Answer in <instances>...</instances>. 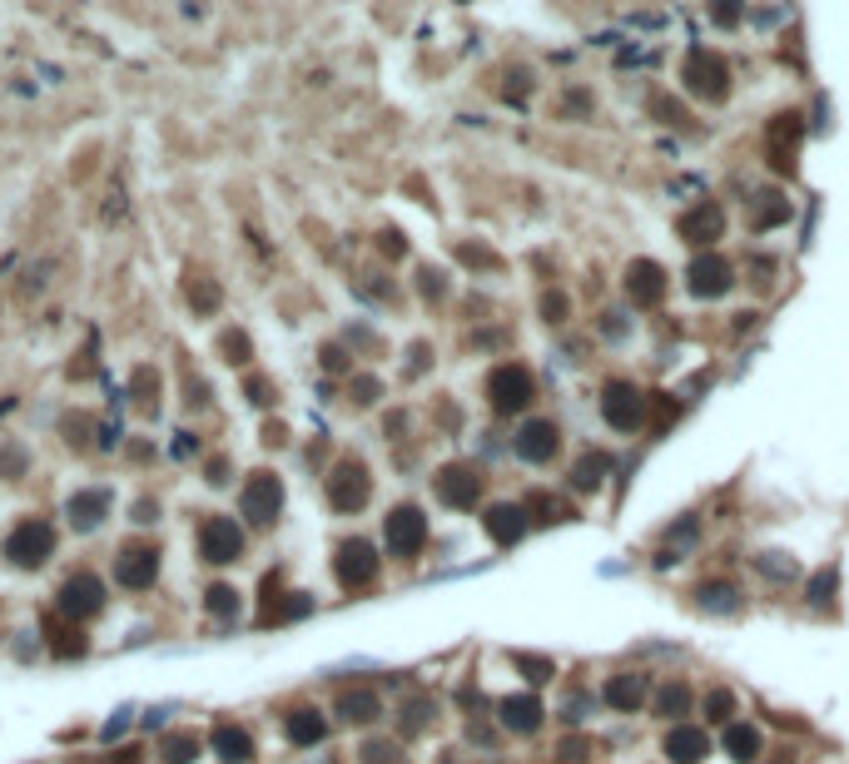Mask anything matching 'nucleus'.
Instances as JSON below:
<instances>
[{"mask_svg": "<svg viewBox=\"0 0 849 764\" xmlns=\"http://www.w3.org/2000/svg\"><path fill=\"white\" fill-rule=\"evenodd\" d=\"M532 397H537V382H532V373H527L522 363H502V368L487 373V402H492V412L512 417V412H522Z\"/></svg>", "mask_w": 849, "mask_h": 764, "instance_id": "obj_1", "label": "nucleus"}, {"mask_svg": "<svg viewBox=\"0 0 849 764\" xmlns=\"http://www.w3.org/2000/svg\"><path fill=\"white\" fill-rule=\"evenodd\" d=\"M686 90L701 95V100H725V90H730V65H725V55L691 50V55H686Z\"/></svg>", "mask_w": 849, "mask_h": 764, "instance_id": "obj_2", "label": "nucleus"}, {"mask_svg": "<svg viewBox=\"0 0 849 764\" xmlns=\"http://www.w3.org/2000/svg\"><path fill=\"white\" fill-rule=\"evenodd\" d=\"M601 417L616 427V432H636L646 422V397L631 387V382H606L601 387Z\"/></svg>", "mask_w": 849, "mask_h": 764, "instance_id": "obj_3", "label": "nucleus"}, {"mask_svg": "<svg viewBox=\"0 0 849 764\" xmlns=\"http://www.w3.org/2000/svg\"><path fill=\"white\" fill-rule=\"evenodd\" d=\"M50 551H55V531H50L45 521H20V526L5 536V556H10L15 566H45Z\"/></svg>", "mask_w": 849, "mask_h": 764, "instance_id": "obj_4", "label": "nucleus"}, {"mask_svg": "<svg viewBox=\"0 0 849 764\" xmlns=\"http://www.w3.org/2000/svg\"><path fill=\"white\" fill-rule=\"evenodd\" d=\"M333 571H338V581H343L348 591L373 586V581H378V551H373V541H363V536L343 541L338 556H333Z\"/></svg>", "mask_w": 849, "mask_h": 764, "instance_id": "obj_5", "label": "nucleus"}, {"mask_svg": "<svg viewBox=\"0 0 849 764\" xmlns=\"http://www.w3.org/2000/svg\"><path fill=\"white\" fill-rule=\"evenodd\" d=\"M383 536H388V551L393 556H418L427 546V516L418 507H393L388 511V526H383Z\"/></svg>", "mask_w": 849, "mask_h": 764, "instance_id": "obj_6", "label": "nucleus"}, {"mask_svg": "<svg viewBox=\"0 0 849 764\" xmlns=\"http://www.w3.org/2000/svg\"><path fill=\"white\" fill-rule=\"evenodd\" d=\"M199 551H204V561L229 566V561L244 556V531H239L229 516H209V521L199 526Z\"/></svg>", "mask_w": 849, "mask_h": 764, "instance_id": "obj_7", "label": "nucleus"}, {"mask_svg": "<svg viewBox=\"0 0 849 764\" xmlns=\"http://www.w3.org/2000/svg\"><path fill=\"white\" fill-rule=\"evenodd\" d=\"M368 492H373V482H368V467H363V462H338V467H333V477H328V502H333V511H358L368 502Z\"/></svg>", "mask_w": 849, "mask_h": 764, "instance_id": "obj_8", "label": "nucleus"}, {"mask_svg": "<svg viewBox=\"0 0 849 764\" xmlns=\"http://www.w3.org/2000/svg\"><path fill=\"white\" fill-rule=\"evenodd\" d=\"M239 507H244L249 521L269 526V521L279 516V507H283V482L274 477V472H254V477H249V487H244V497H239Z\"/></svg>", "mask_w": 849, "mask_h": 764, "instance_id": "obj_9", "label": "nucleus"}, {"mask_svg": "<svg viewBox=\"0 0 849 764\" xmlns=\"http://www.w3.org/2000/svg\"><path fill=\"white\" fill-rule=\"evenodd\" d=\"M730 283H735V268H730V258L720 254L691 258V268H686V288L696 298H720V293H730Z\"/></svg>", "mask_w": 849, "mask_h": 764, "instance_id": "obj_10", "label": "nucleus"}, {"mask_svg": "<svg viewBox=\"0 0 849 764\" xmlns=\"http://www.w3.org/2000/svg\"><path fill=\"white\" fill-rule=\"evenodd\" d=\"M60 611H65V616H75V621H85V616H100V611H105V586H100L90 571L70 576V581L60 586Z\"/></svg>", "mask_w": 849, "mask_h": 764, "instance_id": "obj_11", "label": "nucleus"}, {"mask_svg": "<svg viewBox=\"0 0 849 764\" xmlns=\"http://www.w3.org/2000/svg\"><path fill=\"white\" fill-rule=\"evenodd\" d=\"M800 139H805V120L800 115H775L770 129H765V149H770V159L790 174L795 169V149H800Z\"/></svg>", "mask_w": 849, "mask_h": 764, "instance_id": "obj_12", "label": "nucleus"}, {"mask_svg": "<svg viewBox=\"0 0 849 764\" xmlns=\"http://www.w3.org/2000/svg\"><path fill=\"white\" fill-rule=\"evenodd\" d=\"M626 293H631V303H641V308L661 303V298H666V268H661L656 258H636V263L626 268Z\"/></svg>", "mask_w": 849, "mask_h": 764, "instance_id": "obj_13", "label": "nucleus"}, {"mask_svg": "<svg viewBox=\"0 0 849 764\" xmlns=\"http://www.w3.org/2000/svg\"><path fill=\"white\" fill-rule=\"evenodd\" d=\"M512 447H517V457H522V462L542 467V462H552V457H557L562 437H557V427H552V422H542V417H537V422H527V427L517 432V442H512Z\"/></svg>", "mask_w": 849, "mask_h": 764, "instance_id": "obj_14", "label": "nucleus"}, {"mask_svg": "<svg viewBox=\"0 0 849 764\" xmlns=\"http://www.w3.org/2000/svg\"><path fill=\"white\" fill-rule=\"evenodd\" d=\"M154 576H159V551H154V546H130V551L115 561V581L130 586V591L154 586Z\"/></svg>", "mask_w": 849, "mask_h": 764, "instance_id": "obj_15", "label": "nucleus"}, {"mask_svg": "<svg viewBox=\"0 0 849 764\" xmlns=\"http://www.w3.org/2000/svg\"><path fill=\"white\" fill-rule=\"evenodd\" d=\"M437 497H442L447 507H477L482 477H477L472 467H442V472H437Z\"/></svg>", "mask_w": 849, "mask_h": 764, "instance_id": "obj_16", "label": "nucleus"}, {"mask_svg": "<svg viewBox=\"0 0 849 764\" xmlns=\"http://www.w3.org/2000/svg\"><path fill=\"white\" fill-rule=\"evenodd\" d=\"M482 526H487V536L492 541H502V546H517L522 536H527V511L512 507V502H497V507H487V516H482Z\"/></svg>", "mask_w": 849, "mask_h": 764, "instance_id": "obj_17", "label": "nucleus"}, {"mask_svg": "<svg viewBox=\"0 0 849 764\" xmlns=\"http://www.w3.org/2000/svg\"><path fill=\"white\" fill-rule=\"evenodd\" d=\"M725 234V214H720V204H696L686 219H681V239L686 244H715Z\"/></svg>", "mask_w": 849, "mask_h": 764, "instance_id": "obj_18", "label": "nucleus"}, {"mask_svg": "<svg viewBox=\"0 0 849 764\" xmlns=\"http://www.w3.org/2000/svg\"><path fill=\"white\" fill-rule=\"evenodd\" d=\"M497 715H502V725H507L512 735H532V730L542 725V700H537V695H507V700L497 705Z\"/></svg>", "mask_w": 849, "mask_h": 764, "instance_id": "obj_19", "label": "nucleus"}, {"mask_svg": "<svg viewBox=\"0 0 849 764\" xmlns=\"http://www.w3.org/2000/svg\"><path fill=\"white\" fill-rule=\"evenodd\" d=\"M646 690H651V685H646V675H636V670L611 675V680H606V705L631 715V710H641V705H646Z\"/></svg>", "mask_w": 849, "mask_h": 764, "instance_id": "obj_20", "label": "nucleus"}, {"mask_svg": "<svg viewBox=\"0 0 849 764\" xmlns=\"http://www.w3.org/2000/svg\"><path fill=\"white\" fill-rule=\"evenodd\" d=\"M666 755L671 764H701L710 755V740L706 730H691V725H676L671 735H666Z\"/></svg>", "mask_w": 849, "mask_h": 764, "instance_id": "obj_21", "label": "nucleus"}, {"mask_svg": "<svg viewBox=\"0 0 849 764\" xmlns=\"http://www.w3.org/2000/svg\"><path fill=\"white\" fill-rule=\"evenodd\" d=\"M606 477H611V457L606 452H581L576 467H571V487L576 492H596Z\"/></svg>", "mask_w": 849, "mask_h": 764, "instance_id": "obj_22", "label": "nucleus"}, {"mask_svg": "<svg viewBox=\"0 0 849 764\" xmlns=\"http://www.w3.org/2000/svg\"><path fill=\"white\" fill-rule=\"evenodd\" d=\"M283 730H288V740L293 745H318L323 735H328V720L318 715V710H288V720H283Z\"/></svg>", "mask_w": 849, "mask_h": 764, "instance_id": "obj_23", "label": "nucleus"}, {"mask_svg": "<svg viewBox=\"0 0 849 764\" xmlns=\"http://www.w3.org/2000/svg\"><path fill=\"white\" fill-rule=\"evenodd\" d=\"M214 750H219V760H229V764L254 760V740H249V730H239V725H219V730H214Z\"/></svg>", "mask_w": 849, "mask_h": 764, "instance_id": "obj_24", "label": "nucleus"}, {"mask_svg": "<svg viewBox=\"0 0 849 764\" xmlns=\"http://www.w3.org/2000/svg\"><path fill=\"white\" fill-rule=\"evenodd\" d=\"M338 715H343L348 725H368V720L383 715V705H378L373 690H343V695H338Z\"/></svg>", "mask_w": 849, "mask_h": 764, "instance_id": "obj_25", "label": "nucleus"}, {"mask_svg": "<svg viewBox=\"0 0 849 764\" xmlns=\"http://www.w3.org/2000/svg\"><path fill=\"white\" fill-rule=\"evenodd\" d=\"M696 606H701L706 616H730V611H740V591H735L730 581H706V586L696 591Z\"/></svg>", "mask_w": 849, "mask_h": 764, "instance_id": "obj_26", "label": "nucleus"}, {"mask_svg": "<svg viewBox=\"0 0 849 764\" xmlns=\"http://www.w3.org/2000/svg\"><path fill=\"white\" fill-rule=\"evenodd\" d=\"M105 511H110V492H75V497H70V521H75L80 531L100 526Z\"/></svg>", "mask_w": 849, "mask_h": 764, "instance_id": "obj_27", "label": "nucleus"}, {"mask_svg": "<svg viewBox=\"0 0 849 764\" xmlns=\"http://www.w3.org/2000/svg\"><path fill=\"white\" fill-rule=\"evenodd\" d=\"M725 755L750 764L760 755V730H755V725H725Z\"/></svg>", "mask_w": 849, "mask_h": 764, "instance_id": "obj_28", "label": "nucleus"}, {"mask_svg": "<svg viewBox=\"0 0 849 764\" xmlns=\"http://www.w3.org/2000/svg\"><path fill=\"white\" fill-rule=\"evenodd\" d=\"M656 715H691V685H681V680H671V685H661L656 690Z\"/></svg>", "mask_w": 849, "mask_h": 764, "instance_id": "obj_29", "label": "nucleus"}, {"mask_svg": "<svg viewBox=\"0 0 849 764\" xmlns=\"http://www.w3.org/2000/svg\"><path fill=\"white\" fill-rule=\"evenodd\" d=\"M790 219V204L780 199V194H760V204H755V229H770V224H785Z\"/></svg>", "mask_w": 849, "mask_h": 764, "instance_id": "obj_30", "label": "nucleus"}, {"mask_svg": "<svg viewBox=\"0 0 849 764\" xmlns=\"http://www.w3.org/2000/svg\"><path fill=\"white\" fill-rule=\"evenodd\" d=\"M835 591H840V566H825L820 576H810V596H805V601L830 606V601H835Z\"/></svg>", "mask_w": 849, "mask_h": 764, "instance_id": "obj_31", "label": "nucleus"}, {"mask_svg": "<svg viewBox=\"0 0 849 764\" xmlns=\"http://www.w3.org/2000/svg\"><path fill=\"white\" fill-rule=\"evenodd\" d=\"M730 715H735V695H730V690H710V695H706V720H715V725H735Z\"/></svg>", "mask_w": 849, "mask_h": 764, "instance_id": "obj_32", "label": "nucleus"}, {"mask_svg": "<svg viewBox=\"0 0 849 764\" xmlns=\"http://www.w3.org/2000/svg\"><path fill=\"white\" fill-rule=\"evenodd\" d=\"M532 516L552 526V521H566L571 511H566V502H557V497H532V502H527V521H532Z\"/></svg>", "mask_w": 849, "mask_h": 764, "instance_id": "obj_33", "label": "nucleus"}, {"mask_svg": "<svg viewBox=\"0 0 849 764\" xmlns=\"http://www.w3.org/2000/svg\"><path fill=\"white\" fill-rule=\"evenodd\" d=\"M194 755H199V740H194V735H169V740H164V760L169 764H189Z\"/></svg>", "mask_w": 849, "mask_h": 764, "instance_id": "obj_34", "label": "nucleus"}, {"mask_svg": "<svg viewBox=\"0 0 849 764\" xmlns=\"http://www.w3.org/2000/svg\"><path fill=\"white\" fill-rule=\"evenodd\" d=\"M363 764H403V755H398V745H388V740H368V745H363Z\"/></svg>", "mask_w": 849, "mask_h": 764, "instance_id": "obj_35", "label": "nucleus"}, {"mask_svg": "<svg viewBox=\"0 0 849 764\" xmlns=\"http://www.w3.org/2000/svg\"><path fill=\"white\" fill-rule=\"evenodd\" d=\"M209 611H214V616H234V611H239L234 586H209Z\"/></svg>", "mask_w": 849, "mask_h": 764, "instance_id": "obj_36", "label": "nucleus"}, {"mask_svg": "<svg viewBox=\"0 0 849 764\" xmlns=\"http://www.w3.org/2000/svg\"><path fill=\"white\" fill-rule=\"evenodd\" d=\"M517 665L527 670L532 685H547V680H552V660H542V655H517Z\"/></svg>", "mask_w": 849, "mask_h": 764, "instance_id": "obj_37", "label": "nucleus"}, {"mask_svg": "<svg viewBox=\"0 0 849 764\" xmlns=\"http://www.w3.org/2000/svg\"><path fill=\"white\" fill-rule=\"evenodd\" d=\"M566 308H571V303H566V293H557V288L542 298V318H547V323H566Z\"/></svg>", "mask_w": 849, "mask_h": 764, "instance_id": "obj_38", "label": "nucleus"}, {"mask_svg": "<svg viewBox=\"0 0 849 764\" xmlns=\"http://www.w3.org/2000/svg\"><path fill=\"white\" fill-rule=\"evenodd\" d=\"M457 258H462V263H472V268H497V254H487V249H477V244H462Z\"/></svg>", "mask_w": 849, "mask_h": 764, "instance_id": "obj_39", "label": "nucleus"}, {"mask_svg": "<svg viewBox=\"0 0 849 764\" xmlns=\"http://www.w3.org/2000/svg\"><path fill=\"white\" fill-rule=\"evenodd\" d=\"M378 392H383V382H378V378H358V382H353V402H363V407H368V402H378Z\"/></svg>", "mask_w": 849, "mask_h": 764, "instance_id": "obj_40", "label": "nucleus"}, {"mask_svg": "<svg viewBox=\"0 0 849 764\" xmlns=\"http://www.w3.org/2000/svg\"><path fill=\"white\" fill-rule=\"evenodd\" d=\"M760 571H765V576H775V581H790V576H795V566H790V561H770V556L760 561Z\"/></svg>", "mask_w": 849, "mask_h": 764, "instance_id": "obj_41", "label": "nucleus"}, {"mask_svg": "<svg viewBox=\"0 0 849 764\" xmlns=\"http://www.w3.org/2000/svg\"><path fill=\"white\" fill-rule=\"evenodd\" d=\"M557 755H562V760H586V745H581V740H566Z\"/></svg>", "mask_w": 849, "mask_h": 764, "instance_id": "obj_42", "label": "nucleus"}, {"mask_svg": "<svg viewBox=\"0 0 849 764\" xmlns=\"http://www.w3.org/2000/svg\"><path fill=\"white\" fill-rule=\"evenodd\" d=\"M209 482L224 487V482H229V467H224V462H209Z\"/></svg>", "mask_w": 849, "mask_h": 764, "instance_id": "obj_43", "label": "nucleus"}, {"mask_svg": "<svg viewBox=\"0 0 849 764\" xmlns=\"http://www.w3.org/2000/svg\"><path fill=\"white\" fill-rule=\"evenodd\" d=\"M249 397H254V402H274V397H269V382H249Z\"/></svg>", "mask_w": 849, "mask_h": 764, "instance_id": "obj_44", "label": "nucleus"}, {"mask_svg": "<svg viewBox=\"0 0 849 764\" xmlns=\"http://www.w3.org/2000/svg\"><path fill=\"white\" fill-rule=\"evenodd\" d=\"M383 254L398 258V254H403V239H398V234H383Z\"/></svg>", "mask_w": 849, "mask_h": 764, "instance_id": "obj_45", "label": "nucleus"}, {"mask_svg": "<svg viewBox=\"0 0 849 764\" xmlns=\"http://www.w3.org/2000/svg\"><path fill=\"white\" fill-rule=\"evenodd\" d=\"M735 15H740V10H735V5H715V20H720V25H730V20H735Z\"/></svg>", "mask_w": 849, "mask_h": 764, "instance_id": "obj_46", "label": "nucleus"}]
</instances>
